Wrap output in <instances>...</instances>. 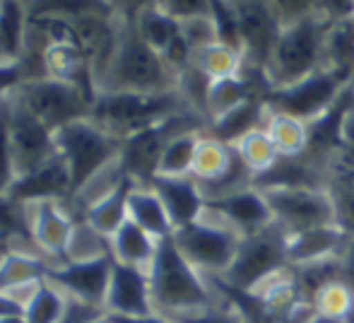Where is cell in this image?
Returning <instances> with one entry per match:
<instances>
[{
    "label": "cell",
    "instance_id": "cell-1",
    "mask_svg": "<svg viewBox=\"0 0 354 323\" xmlns=\"http://www.w3.org/2000/svg\"><path fill=\"white\" fill-rule=\"evenodd\" d=\"M99 92H140L164 94L176 92L178 75L162 56L138 34L136 24L123 22L118 29V44L109 66L97 77Z\"/></svg>",
    "mask_w": 354,
    "mask_h": 323
},
{
    "label": "cell",
    "instance_id": "cell-2",
    "mask_svg": "<svg viewBox=\"0 0 354 323\" xmlns=\"http://www.w3.org/2000/svg\"><path fill=\"white\" fill-rule=\"evenodd\" d=\"M147 275L154 311L159 314H186L217 304L207 277L183 256L174 234L159 239Z\"/></svg>",
    "mask_w": 354,
    "mask_h": 323
},
{
    "label": "cell",
    "instance_id": "cell-3",
    "mask_svg": "<svg viewBox=\"0 0 354 323\" xmlns=\"http://www.w3.org/2000/svg\"><path fill=\"white\" fill-rule=\"evenodd\" d=\"M121 145V138L104 131L92 118L68 123L56 133L58 155L66 160L71 172V201L82 196L104 169L118 162Z\"/></svg>",
    "mask_w": 354,
    "mask_h": 323
},
{
    "label": "cell",
    "instance_id": "cell-4",
    "mask_svg": "<svg viewBox=\"0 0 354 323\" xmlns=\"http://www.w3.org/2000/svg\"><path fill=\"white\" fill-rule=\"evenodd\" d=\"M191 109L183 94H140V92H97L92 104V121L116 138H128L133 133L149 128L174 113Z\"/></svg>",
    "mask_w": 354,
    "mask_h": 323
},
{
    "label": "cell",
    "instance_id": "cell-5",
    "mask_svg": "<svg viewBox=\"0 0 354 323\" xmlns=\"http://www.w3.org/2000/svg\"><path fill=\"white\" fill-rule=\"evenodd\" d=\"M330 24L333 22L323 19L321 15H308L292 24H284L268 66L270 87H289L321 71Z\"/></svg>",
    "mask_w": 354,
    "mask_h": 323
},
{
    "label": "cell",
    "instance_id": "cell-6",
    "mask_svg": "<svg viewBox=\"0 0 354 323\" xmlns=\"http://www.w3.org/2000/svg\"><path fill=\"white\" fill-rule=\"evenodd\" d=\"M205 126L207 121L201 113L193 109H183V111L154 123V126L142 128V131L123 138L121 157L116 162L118 169L123 176H131L140 186H147L157 174L159 160H162V152L169 145V140L188 131H205Z\"/></svg>",
    "mask_w": 354,
    "mask_h": 323
},
{
    "label": "cell",
    "instance_id": "cell-7",
    "mask_svg": "<svg viewBox=\"0 0 354 323\" xmlns=\"http://www.w3.org/2000/svg\"><path fill=\"white\" fill-rule=\"evenodd\" d=\"M289 268L287 232L277 222L268 225L256 234L241 237L234 263L222 277L227 285L243 292H253L268 280L277 277Z\"/></svg>",
    "mask_w": 354,
    "mask_h": 323
},
{
    "label": "cell",
    "instance_id": "cell-8",
    "mask_svg": "<svg viewBox=\"0 0 354 323\" xmlns=\"http://www.w3.org/2000/svg\"><path fill=\"white\" fill-rule=\"evenodd\" d=\"M174 241L203 275H224L236 258L241 234L205 212L193 225L174 230Z\"/></svg>",
    "mask_w": 354,
    "mask_h": 323
},
{
    "label": "cell",
    "instance_id": "cell-9",
    "mask_svg": "<svg viewBox=\"0 0 354 323\" xmlns=\"http://www.w3.org/2000/svg\"><path fill=\"white\" fill-rule=\"evenodd\" d=\"M15 97L22 99L24 107L53 133L66 128L68 123L92 116L94 99L75 84L53 77H32L15 92Z\"/></svg>",
    "mask_w": 354,
    "mask_h": 323
},
{
    "label": "cell",
    "instance_id": "cell-10",
    "mask_svg": "<svg viewBox=\"0 0 354 323\" xmlns=\"http://www.w3.org/2000/svg\"><path fill=\"white\" fill-rule=\"evenodd\" d=\"M345 87H350V84L342 82L335 73L321 68V71H316L313 75H308L306 80L297 84L272 87L266 94V107L268 111L287 113V116L308 123L321 113H326Z\"/></svg>",
    "mask_w": 354,
    "mask_h": 323
},
{
    "label": "cell",
    "instance_id": "cell-11",
    "mask_svg": "<svg viewBox=\"0 0 354 323\" xmlns=\"http://www.w3.org/2000/svg\"><path fill=\"white\" fill-rule=\"evenodd\" d=\"M263 193L275 222L287 234L337 225L335 207L326 188H272Z\"/></svg>",
    "mask_w": 354,
    "mask_h": 323
},
{
    "label": "cell",
    "instance_id": "cell-12",
    "mask_svg": "<svg viewBox=\"0 0 354 323\" xmlns=\"http://www.w3.org/2000/svg\"><path fill=\"white\" fill-rule=\"evenodd\" d=\"M236 10L241 46L246 66H253L268 75L272 51L277 46L284 22L272 0H232Z\"/></svg>",
    "mask_w": 354,
    "mask_h": 323
},
{
    "label": "cell",
    "instance_id": "cell-13",
    "mask_svg": "<svg viewBox=\"0 0 354 323\" xmlns=\"http://www.w3.org/2000/svg\"><path fill=\"white\" fill-rule=\"evenodd\" d=\"M10 136H12V155L17 176L37 172L58 155L56 133L39 121L19 97H10Z\"/></svg>",
    "mask_w": 354,
    "mask_h": 323
},
{
    "label": "cell",
    "instance_id": "cell-14",
    "mask_svg": "<svg viewBox=\"0 0 354 323\" xmlns=\"http://www.w3.org/2000/svg\"><path fill=\"white\" fill-rule=\"evenodd\" d=\"M113 263H116V258H113L111 248H109L102 256L51 266V273H48L46 280L53 282L58 290H66L75 299L87 302V304L102 306L104 309Z\"/></svg>",
    "mask_w": 354,
    "mask_h": 323
},
{
    "label": "cell",
    "instance_id": "cell-15",
    "mask_svg": "<svg viewBox=\"0 0 354 323\" xmlns=\"http://www.w3.org/2000/svg\"><path fill=\"white\" fill-rule=\"evenodd\" d=\"M27 210L37 251L46 258H56L58 263H53V266L66 263L75 234V225H77L80 217H75L73 210H68L61 201L34 203Z\"/></svg>",
    "mask_w": 354,
    "mask_h": 323
},
{
    "label": "cell",
    "instance_id": "cell-16",
    "mask_svg": "<svg viewBox=\"0 0 354 323\" xmlns=\"http://www.w3.org/2000/svg\"><path fill=\"white\" fill-rule=\"evenodd\" d=\"M205 212L217 217V220H222L232 230H236L241 237L256 234V232L266 230L268 225L275 222L266 193L253 186L234 191L229 196L205 201Z\"/></svg>",
    "mask_w": 354,
    "mask_h": 323
},
{
    "label": "cell",
    "instance_id": "cell-17",
    "mask_svg": "<svg viewBox=\"0 0 354 323\" xmlns=\"http://www.w3.org/2000/svg\"><path fill=\"white\" fill-rule=\"evenodd\" d=\"M104 309H106V314L113 316L154 314L147 270L136 266H126V263H118V261L113 263Z\"/></svg>",
    "mask_w": 354,
    "mask_h": 323
},
{
    "label": "cell",
    "instance_id": "cell-18",
    "mask_svg": "<svg viewBox=\"0 0 354 323\" xmlns=\"http://www.w3.org/2000/svg\"><path fill=\"white\" fill-rule=\"evenodd\" d=\"M8 198L22 207L44 201H71V172L66 160L56 155L37 172L17 176L8 188Z\"/></svg>",
    "mask_w": 354,
    "mask_h": 323
},
{
    "label": "cell",
    "instance_id": "cell-19",
    "mask_svg": "<svg viewBox=\"0 0 354 323\" xmlns=\"http://www.w3.org/2000/svg\"><path fill=\"white\" fill-rule=\"evenodd\" d=\"M326 191L335 207L337 227L354 237V111L347 121V140L328 164Z\"/></svg>",
    "mask_w": 354,
    "mask_h": 323
},
{
    "label": "cell",
    "instance_id": "cell-20",
    "mask_svg": "<svg viewBox=\"0 0 354 323\" xmlns=\"http://www.w3.org/2000/svg\"><path fill=\"white\" fill-rule=\"evenodd\" d=\"M169 212L174 230H181L205 215V196L193 176H152L147 183Z\"/></svg>",
    "mask_w": 354,
    "mask_h": 323
},
{
    "label": "cell",
    "instance_id": "cell-21",
    "mask_svg": "<svg viewBox=\"0 0 354 323\" xmlns=\"http://www.w3.org/2000/svg\"><path fill=\"white\" fill-rule=\"evenodd\" d=\"M136 186H140V183L133 181L131 176L116 178L111 186L104 188V191L84 207L80 220H84L102 237L111 239V237L131 220V217H128V198H131V193Z\"/></svg>",
    "mask_w": 354,
    "mask_h": 323
},
{
    "label": "cell",
    "instance_id": "cell-22",
    "mask_svg": "<svg viewBox=\"0 0 354 323\" xmlns=\"http://www.w3.org/2000/svg\"><path fill=\"white\" fill-rule=\"evenodd\" d=\"M347 239H350V234L345 230H340L337 225L316 227V230L287 234L289 266H304V263L326 261V258L340 256Z\"/></svg>",
    "mask_w": 354,
    "mask_h": 323
},
{
    "label": "cell",
    "instance_id": "cell-23",
    "mask_svg": "<svg viewBox=\"0 0 354 323\" xmlns=\"http://www.w3.org/2000/svg\"><path fill=\"white\" fill-rule=\"evenodd\" d=\"M266 118H268L266 97H253L246 99L243 104H239L232 111L207 121L205 136H210L219 142H227V145H236L243 136L266 126Z\"/></svg>",
    "mask_w": 354,
    "mask_h": 323
},
{
    "label": "cell",
    "instance_id": "cell-24",
    "mask_svg": "<svg viewBox=\"0 0 354 323\" xmlns=\"http://www.w3.org/2000/svg\"><path fill=\"white\" fill-rule=\"evenodd\" d=\"M29 24L32 15L27 0H0V63L27 58Z\"/></svg>",
    "mask_w": 354,
    "mask_h": 323
},
{
    "label": "cell",
    "instance_id": "cell-25",
    "mask_svg": "<svg viewBox=\"0 0 354 323\" xmlns=\"http://www.w3.org/2000/svg\"><path fill=\"white\" fill-rule=\"evenodd\" d=\"M51 266L53 263L46 261L41 253L34 256V253L22 251H5L0 258V292L10 295L19 287H29L46 280Z\"/></svg>",
    "mask_w": 354,
    "mask_h": 323
},
{
    "label": "cell",
    "instance_id": "cell-26",
    "mask_svg": "<svg viewBox=\"0 0 354 323\" xmlns=\"http://www.w3.org/2000/svg\"><path fill=\"white\" fill-rule=\"evenodd\" d=\"M128 217L138 227H142L147 234H152L154 239H164V237L174 234V225L169 220L167 207L149 186L133 188L131 198H128Z\"/></svg>",
    "mask_w": 354,
    "mask_h": 323
},
{
    "label": "cell",
    "instance_id": "cell-27",
    "mask_svg": "<svg viewBox=\"0 0 354 323\" xmlns=\"http://www.w3.org/2000/svg\"><path fill=\"white\" fill-rule=\"evenodd\" d=\"M323 68L345 84H354V17L330 24L323 51Z\"/></svg>",
    "mask_w": 354,
    "mask_h": 323
},
{
    "label": "cell",
    "instance_id": "cell-28",
    "mask_svg": "<svg viewBox=\"0 0 354 323\" xmlns=\"http://www.w3.org/2000/svg\"><path fill=\"white\" fill-rule=\"evenodd\" d=\"M109 241H111V253L118 263L145 268V270H147L149 263H152L154 253H157V243H159V239L147 234V232H145L142 227H138L133 220H128Z\"/></svg>",
    "mask_w": 354,
    "mask_h": 323
},
{
    "label": "cell",
    "instance_id": "cell-29",
    "mask_svg": "<svg viewBox=\"0 0 354 323\" xmlns=\"http://www.w3.org/2000/svg\"><path fill=\"white\" fill-rule=\"evenodd\" d=\"M133 24H136L138 34H140L159 56H164V53L183 37L181 22H178L176 17H171V15H167L164 10H159L157 5L142 10Z\"/></svg>",
    "mask_w": 354,
    "mask_h": 323
},
{
    "label": "cell",
    "instance_id": "cell-30",
    "mask_svg": "<svg viewBox=\"0 0 354 323\" xmlns=\"http://www.w3.org/2000/svg\"><path fill=\"white\" fill-rule=\"evenodd\" d=\"M193 66L210 80H222V77L241 75L243 66H246V56L239 48L217 41L193 53Z\"/></svg>",
    "mask_w": 354,
    "mask_h": 323
},
{
    "label": "cell",
    "instance_id": "cell-31",
    "mask_svg": "<svg viewBox=\"0 0 354 323\" xmlns=\"http://www.w3.org/2000/svg\"><path fill=\"white\" fill-rule=\"evenodd\" d=\"M203 133L205 131H188V133H181V136L171 138L169 145L164 147L162 160H159V167H157L159 176H191ZM157 174H154V176H157Z\"/></svg>",
    "mask_w": 354,
    "mask_h": 323
},
{
    "label": "cell",
    "instance_id": "cell-32",
    "mask_svg": "<svg viewBox=\"0 0 354 323\" xmlns=\"http://www.w3.org/2000/svg\"><path fill=\"white\" fill-rule=\"evenodd\" d=\"M268 136L272 138L277 152L280 155H301L306 152L308 145V123L299 121L294 116H287V113H275L268 111L266 126Z\"/></svg>",
    "mask_w": 354,
    "mask_h": 323
},
{
    "label": "cell",
    "instance_id": "cell-33",
    "mask_svg": "<svg viewBox=\"0 0 354 323\" xmlns=\"http://www.w3.org/2000/svg\"><path fill=\"white\" fill-rule=\"evenodd\" d=\"M68 309V299L61 295L53 282L41 280L34 285V292L24 302V319L27 323H58Z\"/></svg>",
    "mask_w": 354,
    "mask_h": 323
},
{
    "label": "cell",
    "instance_id": "cell-34",
    "mask_svg": "<svg viewBox=\"0 0 354 323\" xmlns=\"http://www.w3.org/2000/svg\"><path fill=\"white\" fill-rule=\"evenodd\" d=\"M234 147H236V152L243 160V164L251 169L253 176L268 172V169L277 162V157H280V152H277L275 142H272V138L268 136L266 128H256V131H251L248 136H243Z\"/></svg>",
    "mask_w": 354,
    "mask_h": 323
},
{
    "label": "cell",
    "instance_id": "cell-35",
    "mask_svg": "<svg viewBox=\"0 0 354 323\" xmlns=\"http://www.w3.org/2000/svg\"><path fill=\"white\" fill-rule=\"evenodd\" d=\"M10 241H24L34 246L29 210L17 205L15 201H10L8 193H0V243H10Z\"/></svg>",
    "mask_w": 354,
    "mask_h": 323
},
{
    "label": "cell",
    "instance_id": "cell-36",
    "mask_svg": "<svg viewBox=\"0 0 354 323\" xmlns=\"http://www.w3.org/2000/svg\"><path fill=\"white\" fill-rule=\"evenodd\" d=\"M210 19L214 22V29H217L219 44H227V46L243 51L236 10H234L232 0H210Z\"/></svg>",
    "mask_w": 354,
    "mask_h": 323
},
{
    "label": "cell",
    "instance_id": "cell-37",
    "mask_svg": "<svg viewBox=\"0 0 354 323\" xmlns=\"http://www.w3.org/2000/svg\"><path fill=\"white\" fill-rule=\"evenodd\" d=\"M17 178L12 155V136H10V97L0 102V193H8Z\"/></svg>",
    "mask_w": 354,
    "mask_h": 323
},
{
    "label": "cell",
    "instance_id": "cell-38",
    "mask_svg": "<svg viewBox=\"0 0 354 323\" xmlns=\"http://www.w3.org/2000/svg\"><path fill=\"white\" fill-rule=\"evenodd\" d=\"M164 316H169L174 323H246V319L229 302L224 306L214 304L210 309L186 311V314H164Z\"/></svg>",
    "mask_w": 354,
    "mask_h": 323
},
{
    "label": "cell",
    "instance_id": "cell-39",
    "mask_svg": "<svg viewBox=\"0 0 354 323\" xmlns=\"http://www.w3.org/2000/svg\"><path fill=\"white\" fill-rule=\"evenodd\" d=\"M183 37L191 44L193 53L201 51V48L210 46V44H217V29H214V22L210 19V15H203V17H193V19H183Z\"/></svg>",
    "mask_w": 354,
    "mask_h": 323
},
{
    "label": "cell",
    "instance_id": "cell-40",
    "mask_svg": "<svg viewBox=\"0 0 354 323\" xmlns=\"http://www.w3.org/2000/svg\"><path fill=\"white\" fill-rule=\"evenodd\" d=\"M27 80H32V68L27 66V58L15 63H0V102L12 97Z\"/></svg>",
    "mask_w": 354,
    "mask_h": 323
},
{
    "label": "cell",
    "instance_id": "cell-41",
    "mask_svg": "<svg viewBox=\"0 0 354 323\" xmlns=\"http://www.w3.org/2000/svg\"><path fill=\"white\" fill-rule=\"evenodd\" d=\"M157 8L183 22V19L210 15V0H157Z\"/></svg>",
    "mask_w": 354,
    "mask_h": 323
},
{
    "label": "cell",
    "instance_id": "cell-42",
    "mask_svg": "<svg viewBox=\"0 0 354 323\" xmlns=\"http://www.w3.org/2000/svg\"><path fill=\"white\" fill-rule=\"evenodd\" d=\"M316 3L318 0H272L284 24H292L297 19L308 17V15H316Z\"/></svg>",
    "mask_w": 354,
    "mask_h": 323
},
{
    "label": "cell",
    "instance_id": "cell-43",
    "mask_svg": "<svg viewBox=\"0 0 354 323\" xmlns=\"http://www.w3.org/2000/svg\"><path fill=\"white\" fill-rule=\"evenodd\" d=\"M316 15H321L328 22H345L354 17V0H318Z\"/></svg>",
    "mask_w": 354,
    "mask_h": 323
},
{
    "label": "cell",
    "instance_id": "cell-44",
    "mask_svg": "<svg viewBox=\"0 0 354 323\" xmlns=\"http://www.w3.org/2000/svg\"><path fill=\"white\" fill-rule=\"evenodd\" d=\"M106 5L116 12L118 19H123V22H136L138 15H140L142 10L157 5V0H106Z\"/></svg>",
    "mask_w": 354,
    "mask_h": 323
},
{
    "label": "cell",
    "instance_id": "cell-45",
    "mask_svg": "<svg viewBox=\"0 0 354 323\" xmlns=\"http://www.w3.org/2000/svg\"><path fill=\"white\" fill-rule=\"evenodd\" d=\"M340 280L345 282L354 295V237L345 241L340 251Z\"/></svg>",
    "mask_w": 354,
    "mask_h": 323
},
{
    "label": "cell",
    "instance_id": "cell-46",
    "mask_svg": "<svg viewBox=\"0 0 354 323\" xmlns=\"http://www.w3.org/2000/svg\"><path fill=\"white\" fill-rule=\"evenodd\" d=\"M106 316L111 323H174L169 316L159 314V311L147 314V316H113V314H106Z\"/></svg>",
    "mask_w": 354,
    "mask_h": 323
},
{
    "label": "cell",
    "instance_id": "cell-47",
    "mask_svg": "<svg viewBox=\"0 0 354 323\" xmlns=\"http://www.w3.org/2000/svg\"><path fill=\"white\" fill-rule=\"evenodd\" d=\"M0 316H24V302L0 292Z\"/></svg>",
    "mask_w": 354,
    "mask_h": 323
},
{
    "label": "cell",
    "instance_id": "cell-48",
    "mask_svg": "<svg viewBox=\"0 0 354 323\" xmlns=\"http://www.w3.org/2000/svg\"><path fill=\"white\" fill-rule=\"evenodd\" d=\"M308 323H347V321L335 319V316H326V314H313V319Z\"/></svg>",
    "mask_w": 354,
    "mask_h": 323
},
{
    "label": "cell",
    "instance_id": "cell-49",
    "mask_svg": "<svg viewBox=\"0 0 354 323\" xmlns=\"http://www.w3.org/2000/svg\"><path fill=\"white\" fill-rule=\"evenodd\" d=\"M0 323H27L24 316H0Z\"/></svg>",
    "mask_w": 354,
    "mask_h": 323
},
{
    "label": "cell",
    "instance_id": "cell-50",
    "mask_svg": "<svg viewBox=\"0 0 354 323\" xmlns=\"http://www.w3.org/2000/svg\"><path fill=\"white\" fill-rule=\"evenodd\" d=\"M84 323H111V321H109L106 314H102V316H97V319H89V321H84Z\"/></svg>",
    "mask_w": 354,
    "mask_h": 323
},
{
    "label": "cell",
    "instance_id": "cell-51",
    "mask_svg": "<svg viewBox=\"0 0 354 323\" xmlns=\"http://www.w3.org/2000/svg\"><path fill=\"white\" fill-rule=\"evenodd\" d=\"M352 111H354V84H352Z\"/></svg>",
    "mask_w": 354,
    "mask_h": 323
},
{
    "label": "cell",
    "instance_id": "cell-52",
    "mask_svg": "<svg viewBox=\"0 0 354 323\" xmlns=\"http://www.w3.org/2000/svg\"><path fill=\"white\" fill-rule=\"evenodd\" d=\"M27 3H29V0H27Z\"/></svg>",
    "mask_w": 354,
    "mask_h": 323
}]
</instances>
